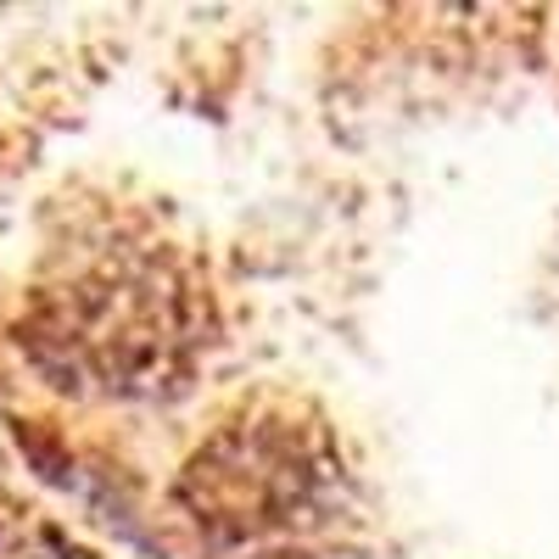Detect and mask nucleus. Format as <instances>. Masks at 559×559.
<instances>
[{
    "instance_id": "f257e3e1",
    "label": "nucleus",
    "mask_w": 559,
    "mask_h": 559,
    "mask_svg": "<svg viewBox=\"0 0 559 559\" xmlns=\"http://www.w3.org/2000/svg\"><path fill=\"white\" fill-rule=\"evenodd\" d=\"M218 302L191 247L146 213H96L51 252L23 313V347L51 386L157 403L197 381Z\"/></svg>"
},
{
    "instance_id": "f03ea898",
    "label": "nucleus",
    "mask_w": 559,
    "mask_h": 559,
    "mask_svg": "<svg viewBox=\"0 0 559 559\" xmlns=\"http://www.w3.org/2000/svg\"><path fill=\"white\" fill-rule=\"evenodd\" d=\"M179 509L218 548H269L324 532L347 503V459L331 419L297 397H263L185 459Z\"/></svg>"
}]
</instances>
